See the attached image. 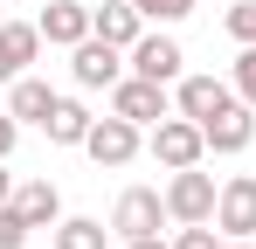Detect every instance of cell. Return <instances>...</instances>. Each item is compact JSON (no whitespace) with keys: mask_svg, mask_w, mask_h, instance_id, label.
Returning a JSON list of instances; mask_svg holds the SVG:
<instances>
[{"mask_svg":"<svg viewBox=\"0 0 256 249\" xmlns=\"http://www.w3.org/2000/svg\"><path fill=\"white\" fill-rule=\"evenodd\" d=\"M125 249H173V242H166V236H132Z\"/></svg>","mask_w":256,"mask_h":249,"instance_id":"7402d4cb","label":"cell"},{"mask_svg":"<svg viewBox=\"0 0 256 249\" xmlns=\"http://www.w3.org/2000/svg\"><path fill=\"white\" fill-rule=\"evenodd\" d=\"M125 56H132V76H152V83H180V62H187L173 35H138Z\"/></svg>","mask_w":256,"mask_h":249,"instance_id":"9c48e42d","label":"cell"},{"mask_svg":"<svg viewBox=\"0 0 256 249\" xmlns=\"http://www.w3.org/2000/svg\"><path fill=\"white\" fill-rule=\"evenodd\" d=\"M201 132H208V152H242V146L256 138V111L236 97V104H228V111H214Z\"/></svg>","mask_w":256,"mask_h":249,"instance_id":"7c38bea8","label":"cell"},{"mask_svg":"<svg viewBox=\"0 0 256 249\" xmlns=\"http://www.w3.org/2000/svg\"><path fill=\"white\" fill-rule=\"evenodd\" d=\"M0 249H28V214L14 201H0Z\"/></svg>","mask_w":256,"mask_h":249,"instance_id":"ffe728a7","label":"cell"},{"mask_svg":"<svg viewBox=\"0 0 256 249\" xmlns=\"http://www.w3.org/2000/svg\"><path fill=\"white\" fill-rule=\"evenodd\" d=\"M222 249H256V242H250V236H236V242H222Z\"/></svg>","mask_w":256,"mask_h":249,"instance_id":"cb8c5ba5","label":"cell"},{"mask_svg":"<svg viewBox=\"0 0 256 249\" xmlns=\"http://www.w3.org/2000/svg\"><path fill=\"white\" fill-rule=\"evenodd\" d=\"M7 111H14L21 124H42L48 111H56V90H48L42 76H14L7 83Z\"/></svg>","mask_w":256,"mask_h":249,"instance_id":"5bb4252c","label":"cell"},{"mask_svg":"<svg viewBox=\"0 0 256 249\" xmlns=\"http://www.w3.org/2000/svg\"><path fill=\"white\" fill-rule=\"evenodd\" d=\"M222 28H228L236 42H256V0H236V7L222 14Z\"/></svg>","mask_w":256,"mask_h":249,"instance_id":"44dd1931","label":"cell"},{"mask_svg":"<svg viewBox=\"0 0 256 249\" xmlns=\"http://www.w3.org/2000/svg\"><path fill=\"white\" fill-rule=\"evenodd\" d=\"M0 7H7V0H0Z\"/></svg>","mask_w":256,"mask_h":249,"instance_id":"d4e9b609","label":"cell"},{"mask_svg":"<svg viewBox=\"0 0 256 249\" xmlns=\"http://www.w3.org/2000/svg\"><path fill=\"white\" fill-rule=\"evenodd\" d=\"M228 104H236V83H222V76H180L173 83V111L194 118V124H208L214 111H228Z\"/></svg>","mask_w":256,"mask_h":249,"instance_id":"ba28073f","label":"cell"},{"mask_svg":"<svg viewBox=\"0 0 256 249\" xmlns=\"http://www.w3.org/2000/svg\"><path fill=\"white\" fill-rule=\"evenodd\" d=\"M14 208L28 214V228H56V222H62V194H56V180H28V187H14Z\"/></svg>","mask_w":256,"mask_h":249,"instance_id":"9a60e30c","label":"cell"},{"mask_svg":"<svg viewBox=\"0 0 256 249\" xmlns=\"http://www.w3.org/2000/svg\"><path fill=\"white\" fill-rule=\"evenodd\" d=\"M90 124H97V118H90L76 97H56V111L42 118V132L56 138V146H84V138H90Z\"/></svg>","mask_w":256,"mask_h":249,"instance_id":"2e32d148","label":"cell"},{"mask_svg":"<svg viewBox=\"0 0 256 249\" xmlns=\"http://www.w3.org/2000/svg\"><path fill=\"white\" fill-rule=\"evenodd\" d=\"M214 173H201V166H180L166 180V214L173 222H214Z\"/></svg>","mask_w":256,"mask_h":249,"instance_id":"5b68a950","label":"cell"},{"mask_svg":"<svg viewBox=\"0 0 256 249\" xmlns=\"http://www.w3.org/2000/svg\"><path fill=\"white\" fill-rule=\"evenodd\" d=\"M84 152H90L97 166H111V173H118V166L138 160V124L118 118V111H111V118H97V124H90V138H84Z\"/></svg>","mask_w":256,"mask_h":249,"instance_id":"52a82bcc","label":"cell"},{"mask_svg":"<svg viewBox=\"0 0 256 249\" xmlns=\"http://www.w3.org/2000/svg\"><path fill=\"white\" fill-rule=\"evenodd\" d=\"M35 28H42V42H48V48H76V42L90 35V7H84V0H48Z\"/></svg>","mask_w":256,"mask_h":249,"instance_id":"8fae6325","label":"cell"},{"mask_svg":"<svg viewBox=\"0 0 256 249\" xmlns=\"http://www.w3.org/2000/svg\"><path fill=\"white\" fill-rule=\"evenodd\" d=\"M56 249H111V228L90 214H62L56 222Z\"/></svg>","mask_w":256,"mask_h":249,"instance_id":"e0dca14e","label":"cell"},{"mask_svg":"<svg viewBox=\"0 0 256 249\" xmlns=\"http://www.w3.org/2000/svg\"><path fill=\"white\" fill-rule=\"evenodd\" d=\"M35 56H42V28L35 21H0V83L28 76Z\"/></svg>","mask_w":256,"mask_h":249,"instance_id":"30bf717a","label":"cell"},{"mask_svg":"<svg viewBox=\"0 0 256 249\" xmlns=\"http://www.w3.org/2000/svg\"><path fill=\"white\" fill-rule=\"evenodd\" d=\"M90 35L118 42V48H132V42L146 35V14L132 7V0H104V7H90Z\"/></svg>","mask_w":256,"mask_h":249,"instance_id":"4fadbf2b","label":"cell"},{"mask_svg":"<svg viewBox=\"0 0 256 249\" xmlns=\"http://www.w3.org/2000/svg\"><path fill=\"white\" fill-rule=\"evenodd\" d=\"M160 222H173L160 187H125L118 208H111V236H125V242L132 236H160Z\"/></svg>","mask_w":256,"mask_h":249,"instance_id":"277c9868","label":"cell"},{"mask_svg":"<svg viewBox=\"0 0 256 249\" xmlns=\"http://www.w3.org/2000/svg\"><path fill=\"white\" fill-rule=\"evenodd\" d=\"M214 228L236 242V236H256V173H228L222 194H214Z\"/></svg>","mask_w":256,"mask_h":249,"instance_id":"8992f818","label":"cell"},{"mask_svg":"<svg viewBox=\"0 0 256 249\" xmlns=\"http://www.w3.org/2000/svg\"><path fill=\"white\" fill-rule=\"evenodd\" d=\"M111 111H118V118H132V124H160L173 111V83H152V76H118L111 83Z\"/></svg>","mask_w":256,"mask_h":249,"instance_id":"7a4b0ae2","label":"cell"},{"mask_svg":"<svg viewBox=\"0 0 256 249\" xmlns=\"http://www.w3.org/2000/svg\"><path fill=\"white\" fill-rule=\"evenodd\" d=\"M132 7H138L146 21H160V28H173V21H187V14H194V0H132Z\"/></svg>","mask_w":256,"mask_h":249,"instance_id":"d6986e66","label":"cell"},{"mask_svg":"<svg viewBox=\"0 0 256 249\" xmlns=\"http://www.w3.org/2000/svg\"><path fill=\"white\" fill-rule=\"evenodd\" d=\"M0 201H14V173H7V160H0Z\"/></svg>","mask_w":256,"mask_h":249,"instance_id":"603a6c76","label":"cell"},{"mask_svg":"<svg viewBox=\"0 0 256 249\" xmlns=\"http://www.w3.org/2000/svg\"><path fill=\"white\" fill-rule=\"evenodd\" d=\"M228 83H236V97L256 111V42H242V56H236V76H228Z\"/></svg>","mask_w":256,"mask_h":249,"instance_id":"ac0fdd59","label":"cell"},{"mask_svg":"<svg viewBox=\"0 0 256 249\" xmlns=\"http://www.w3.org/2000/svg\"><path fill=\"white\" fill-rule=\"evenodd\" d=\"M146 146H152V160L166 166V173H180V166H201V152H208V132H201L194 118H180V111H166V118L152 124V138H146Z\"/></svg>","mask_w":256,"mask_h":249,"instance_id":"6da1fadb","label":"cell"},{"mask_svg":"<svg viewBox=\"0 0 256 249\" xmlns=\"http://www.w3.org/2000/svg\"><path fill=\"white\" fill-rule=\"evenodd\" d=\"M70 76H76V90H111V83L125 76V48L104 42V35H84L70 48Z\"/></svg>","mask_w":256,"mask_h":249,"instance_id":"3957f363","label":"cell"}]
</instances>
